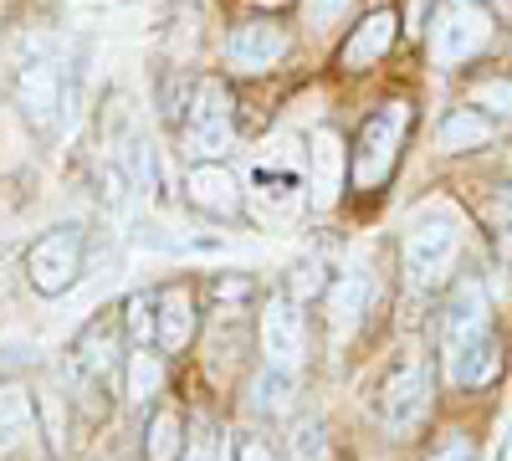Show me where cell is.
<instances>
[{"instance_id":"obj_1","label":"cell","mask_w":512,"mask_h":461,"mask_svg":"<svg viewBox=\"0 0 512 461\" xmlns=\"http://www.w3.org/2000/svg\"><path fill=\"white\" fill-rule=\"evenodd\" d=\"M492 41V16L477 0H441L431 21V62L436 67H461Z\"/></svg>"},{"instance_id":"obj_2","label":"cell","mask_w":512,"mask_h":461,"mask_svg":"<svg viewBox=\"0 0 512 461\" xmlns=\"http://www.w3.org/2000/svg\"><path fill=\"white\" fill-rule=\"evenodd\" d=\"M26 277L41 298H62V292L77 287L82 277V231L77 226H62V231H47L31 251H26Z\"/></svg>"},{"instance_id":"obj_3","label":"cell","mask_w":512,"mask_h":461,"mask_svg":"<svg viewBox=\"0 0 512 461\" xmlns=\"http://www.w3.org/2000/svg\"><path fill=\"white\" fill-rule=\"evenodd\" d=\"M405 103H390V108H379L369 123H364V134L354 144V185L359 190H374L384 175L395 170V154H400V139H405Z\"/></svg>"},{"instance_id":"obj_4","label":"cell","mask_w":512,"mask_h":461,"mask_svg":"<svg viewBox=\"0 0 512 461\" xmlns=\"http://www.w3.org/2000/svg\"><path fill=\"white\" fill-rule=\"evenodd\" d=\"M456 251H461V241H456V226L446 216H431V221L420 216L410 226V236H405V272H410V282L415 287L441 282L456 267Z\"/></svg>"},{"instance_id":"obj_5","label":"cell","mask_w":512,"mask_h":461,"mask_svg":"<svg viewBox=\"0 0 512 461\" xmlns=\"http://www.w3.org/2000/svg\"><path fill=\"white\" fill-rule=\"evenodd\" d=\"M431 410V374H425L420 359H405L390 369V380H384L379 390V415H384V426H390L395 436L415 431L420 426V415Z\"/></svg>"},{"instance_id":"obj_6","label":"cell","mask_w":512,"mask_h":461,"mask_svg":"<svg viewBox=\"0 0 512 461\" xmlns=\"http://www.w3.org/2000/svg\"><path fill=\"white\" fill-rule=\"evenodd\" d=\"M477 339H487V292L477 277L456 282L451 292V308H446V323H441V349H446V369L472 349Z\"/></svg>"},{"instance_id":"obj_7","label":"cell","mask_w":512,"mask_h":461,"mask_svg":"<svg viewBox=\"0 0 512 461\" xmlns=\"http://www.w3.org/2000/svg\"><path fill=\"white\" fill-rule=\"evenodd\" d=\"M308 354V333H303V313H297L292 298H272L262 308V359L272 369H303Z\"/></svg>"},{"instance_id":"obj_8","label":"cell","mask_w":512,"mask_h":461,"mask_svg":"<svg viewBox=\"0 0 512 461\" xmlns=\"http://www.w3.org/2000/svg\"><path fill=\"white\" fill-rule=\"evenodd\" d=\"M185 200L195 211L216 216V221H236L241 216V180L226 170V164H195L185 175Z\"/></svg>"},{"instance_id":"obj_9","label":"cell","mask_w":512,"mask_h":461,"mask_svg":"<svg viewBox=\"0 0 512 461\" xmlns=\"http://www.w3.org/2000/svg\"><path fill=\"white\" fill-rule=\"evenodd\" d=\"M226 52H231V62L246 67V72H267V67H277V62L287 57V31H282L277 21H246V26L231 31Z\"/></svg>"},{"instance_id":"obj_10","label":"cell","mask_w":512,"mask_h":461,"mask_svg":"<svg viewBox=\"0 0 512 461\" xmlns=\"http://www.w3.org/2000/svg\"><path fill=\"white\" fill-rule=\"evenodd\" d=\"M16 98H21V113L36 123V129H52V123H57V108H62V72H57L52 62L21 67Z\"/></svg>"},{"instance_id":"obj_11","label":"cell","mask_w":512,"mask_h":461,"mask_svg":"<svg viewBox=\"0 0 512 461\" xmlns=\"http://www.w3.org/2000/svg\"><path fill=\"white\" fill-rule=\"evenodd\" d=\"M344 144H338L333 129H318L313 134V149H308V190H313V211H328L344 190Z\"/></svg>"},{"instance_id":"obj_12","label":"cell","mask_w":512,"mask_h":461,"mask_svg":"<svg viewBox=\"0 0 512 461\" xmlns=\"http://www.w3.org/2000/svg\"><path fill=\"white\" fill-rule=\"evenodd\" d=\"M395 36H400V16H395V11H369V16L354 26V36L344 41L338 62H344L349 72H364V67H374L384 52L395 47Z\"/></svg>"},{"instance_id":"obj_13","label":"cell","mask_w":512,"mask_h":461,"mask_svg":"<svg viewBox=\"0 0 512 461\" xmlns=\"http://www.w3.org/2000/svg\"><path fill=\"white\" fill-rule=\"evenodd\" d=\"M195 328H200V313H195V292L190 287H164L159 292V349H169V354H185L190 349V339H195Z\"/></svg>"},{"instance_id":"obj_14","label":"cell","mask_w":512,"mask_h":461,"mask_svg":"<svg viewBox=\"0 0 512 461\" xmlns=\"http://www.w3.org/2000/svg\"><path fill=\"white\" fill-rule=\"evenodd\" d=\"M297 405V374L262 364V374L251 380V410L256 415H287Z\"/></svg>"},{"instance_id":"obj_15","label":"cell","mask_w":512,"mask_h":461,"mask_svg":"<svg viewBox=\"0 0 512 461\" xmlns=\"http://www.w3.org/2000/svg\"><path fill=\"white\" fill-rule=\"evenodd\" d=\"M497 369H502V344L487 333V339H477L472 349L451 364V380H456L461 390H482V385L497 380Z\"/></svg>"},{"instance_id":"obj_16","label":"cell","mask_w":512,"mask_h":461,"mask_svg":"<svg viewBox=\"0 0 512 461\" xmlns=\"http://www.w3.org/2000/svg\"><path fill=\"white\" fill-rule=\"evenodd\" d=\"M77 364L88 369V374H108L118 364V328H108L103 318H93L88 328L77 333V344H72Z\"/></svg>"},{"instance_id":"obj_17","label":"cell","mask_w":512,"mask_h":461,"mask_svg":"<svg viewBox=\"0 0 512 461\" xmlns=\"http://www.w3.org/2000/svg\"><path fill=\"white\" fill-rule=\"evenodd\" d=\"M492 139V118L482 113V108H456V113H446V123H441V149H451V154H461V149H477V144H487Z\"/></svg>"},{"instance_id":"obj_18","label":"cell","mask_w":512,"mask_h":461,"mask_svg":"<svg viewBox=\"0 0 512 461\" xmlns=\"http://www.w3.org/2000/svg\"><path fill=\"white\" fill-rule=\"evenodd\" d=\"M364 292H369V287H364L359 272H338V277L328 282V318H333L338 333L359 323V313H364Z\"/></svg>"},{"instance_id":"obj_19","label":"cell","mask_w":512,"mask_h":461,"mask_svg":"<svg viewBox=\"0 0 512 461\" xmlns=\"http://www.w3.org/2000/svg\"><path fill=\"white\" fill-rule=\"evenodd\" d=\"M159 385H164V359L159 354H149V349H134L128 354V364H123V390H128V400H154L159 395Z\"/></svg>"},{"instance_id":"obj_20","label":"cell","mask_w":512,"mask_h":461,"mask_svg":"<svg viewBox=\"0 0 512 461\" xmlns=\"http://www.w3.org/2000/svg\"><path fill=\"white\" fill-rule=\"evenodd\" d=\"M36 426V395L21 380H0V436H16Z\"/></svg>"},{"instance_id":"obj_21","label":"cell","mask_w":512,"mask_h":461,"mask_svg":"<svg viewBox=\"0 0 512 461\" xmlns=\"http://www.w3.org/2000/svg\"><path fill=\"white\" fill-rule=\"evenodd\" d=\"M144 456H149V461H180V456H185V426H180L175 410H159L154 421H149Z\"/></svg>"},{"instance_id":"obj_22","label":"cell","mask_w":512,"mask_h":461,"mask_svg":"<svg viewBox=\"0 0 512 461\" xmlns=\"http://www.w3.org/2000/svg\"><path fill=\"white\" fill-rule=\"evenodd\" d=\"M123 333L134 339V349H149L154 333H159V298L154 292H134L123 303Z\"/></svg>"},{"instance_id":"obj_23","label":"cell","mask_w":512,"mask_h":461,"mask_svg":"<svg viewBox=\"0 0 512 461\" xmlns=\"http://www.w3.org/2000/svg\"><path fill=\"white\" fill-rule=\"evenodd\" d=\"M205 123H231V98H226L221 82H200V88H195L190 129H205Z\"/></svg>"},{"instance_id":"obj_24","label":"cell","mask_w":512,"mask_h":461,"mask_svg":"<svg viewBox=\"0 0 512 461\" xmlns=\"http://www.w3.org/2000/svg\"><path fill=\"white\" fill-rule=\"evenodd\" d=\"M36 421H41V431H47V446L52 451L67 446V405H62L57 390H41L36 395Z\"/></svg>"},{"instance_id":"obj_25","label":"cell","mask_w":512,"mask_h":461,"mask_svg":"<svg viewBox=\"0 0 512 461\" xmlns=\"http://www.w3.org/2000/svg\"><path fill=\"white\" fill-rule=\"evenodd\" d=\"M226 149H231V123H205V129L185 134V154L195 159H221Z\"/></svg>"},{"instance_id":"obj_26","label":"cell","mask_w":512,"mask_h":461,"mask_svg":"<svg viewBox=\"0 0 512 461\" xmlns=\"http://www.w3.org/2000/svg\"><path fill=\"white\" fill-rule=\"evenodd\" d=\"M472 108H482V113H507V108H512V82H507V77H482L477 88H472Z\"/></svg>"},{"instance_id":"obj_27","label":"cell","mask_w":512,"mask_h":461,"mask_svg":"<svg viewBox=\"0 0 512 461\" xmlns=\"http://www.w3.org/2000/svg\"><path fill=\"white\" fill-rule=\"evenodd\" d=\"M292 461H328V436L323 426H303L292 436Z\"/></svg>"},{"instance_id":"obj_28","label":"cell","mask_w":512,"mask_h":461,"mask_svg":"<svg viewBox=\"0 0 512 461\" xmlns=\"http://www.w3.org/2000/svg\"><path fill=\"white\" fill-rule=\"evenodd\" d=\"M328 287V277H323V262H303L292 272V303L297 298H318V292Z\"/></svg>"},{"instance_id":"obj_29","label":"cell","mask_w":512,"mask_h":461,"mask_svg":"<svg viewBox=\"0 0 512 461\" xmlns=\"http://www.w3.org/2000/svg\"><path fill=\"white\" fill-rule=\"evenodd\" d=\"M431 461H477V446H472V436H466V431H446L441 446L431 451Z\"/></svg>"},{"instance_id":"obj_30","label":"cell","mask_w":512,"mask_h":461,"mask_svg":"<svg viewBox=\"0 0 512 461\" xmlns=\"http://www.w3.org/2000/svg\"><path fill=\"white\" fill-rule=\"evenodd\" d=\"M303 11H308V26L313 31H328L338 16L349 11V0H303Z\"/></svg>"},{"instance_id":"obj_31","label":"cell","mask_w":512,"mask_h":461,"mask_svg":"<svg viewBox=\"0 0 512 461\" xmlns=\"http://www.w3.org/2000/svg\"><path fill=\"white\" fill-rule=\"evenodd\" d=\"M210 292H216L221 303H241V298H251V277H216Z\"/></svg>"},{"instance_id":"obj_32","label":"cell","mask_w":512,"mask_h":461,"mask_svg":"<svg viewBox=\"0 0 512 461\" xmlns=\"http://www.w3.org/2000/svg\"><path fill=\"white\" fill-rule=\"evenodd\" d=\"M241 461H277V456H272L262 441H246V446H241Z\"/></svg>"},{"instance_id":"obj_33","label":"cell","mask_w":512,"mask_h":461,"mask_svg":"<svg viewBox=\"0 0 512 461\" xmlns=\"http://www.w3.org/2000/svg\"><path fill=\"white\" fill-rule=\"evenodd\" d=\"M251 6H287V0H251Z\"/></svg>"},{"instance_id":"obj_34","label":"cell","mask_w":512,"mask_h":461,"mask_svg":"<svg viewBox=\"0 0 512 461\" xmlns=\"http://www.w3.org/2000/svg\"><path fill=\"white\" fill-rule=\"evenodd\" d=\"M502 461H512V441H507V446H502Z\"/></svg>"},{"instance_id":"obj_35","label":"cell","mask_w":512,"mask_h":461,"mask_svg":"<svg viewBox=\"0 0 512 461\" xmlns=\"http://www.w3.org/2000/svg\"><path fill=\"white\" fill-rule=\"evenodd\" d=\"M507 170H512V149H507Z\"/></svg>"}]
</instances>
